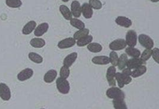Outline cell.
I'll return each mask as SVG.
<instances>
[{"label":"cell","instance_id":"obj_1","mask_svg":"<svg viewBox=\"0 0 159 109\" xmlns=\"http://www.w3.org/2000/svg\"><path fill=\"white\" fill-rule=\"evenodd\" d=\"M122 73H116L115 74V78L118 83V86L119 88H122L125 84H128L132 81V78L130 77L131 70L127 68H124Z\"/></svg>","mask_w":159,"mask_h":109},{"label":"cell","instance_id":"obj_2","mask_svg":"<svg viewBox=\"0 0 159 109\" xmlns=\"http://www.w3.org/2000/svg\"><path fill=\"white\" fill-rule=\"evenodd\" d=\"M106 95L108 98L112 99H124L125 94L119 88L116 87H112L108 89L106 91Z\"/></svg>","mask_w":159,"mask_h":109},{"label":"cell","instance_id":"obj_3","mask_svg":"<svg viewBox=\"0 0 159 109\" xmlns=\"http://www.w3.org/2000/svg\"><path fill=\"white\" fill-rule=\"evenodd\" d=\"M57 88L60 93L62 94H66L69 92L70 89V83L66 79L59 77L56 81Z\"/></svg>","mask_w":159,"mask_h":109},{"label":"cell","instance_id":"obj_4","mask_svg":"<svg viewBox=\"0 0 159 109\" xmlns=\"http://www.w3.org/2000/svg\"><path fill=\"white\" fill-rule=\"evenodd\" d=\"M137 33L134 30H130L127 31L125 36L126 44L129 47H134L137 44Z\"/></svg>","mask_w":159,"mask_h":109},{"label":"cell","instance_id":"obj_5","mask_svg":"<svg viewBox=\"0 0 159 109\" xmlns=\"http://www.w3.org/2000/svg\"><path fill=\"white\" fill-rule=\"evenodd\" d=\"M138 39H139V43L145 48L152 49L153 47V45H154L153 41L148 35H146L145 34H141L139 36Z\"/></svg>","mask_w":159,"mask_h":109},{"label":"cell","instance_id":"obj_6","mask_svg":"<svg viewBox=\"0 0 159 109\" xmlns=\"http://www.w3.org/2000/svg\"><path fill=\"white\" fill-rule=\"evenodd\" d=\"M116 72V69L114 66H111L107 68L106 72V79L109 83V85L111 86H116V80H115V74Z\"/></svg>","mask_w":159,"mask_h":109},{"label":"cell","instance_id":"obj_7","mask_svg":"<svg viewBox=\"0 0 159 109\" xmlns=\"http://www.w3.org/2000/svg\"><path fill=\"white\" fill-rule=\"evenodd\" d=\"M127 44L124 39H117L109 44V49L112 50H119L124 49Z\"/></svg>","mask_w":159,"mask_h":109},{"label":"cell","instance_id":"obj_8","mask_svg":"<svg viewBox=\"0 0 159 109\" xmlns=\"http://www.w3.org/2000/svg\"><path fill=\"white\" fill-rule=\"evenodd\" d=\"M11 97L9 87L5 83H0V97L5 101H7Z\"/></svg>","mask_w":159,"mask_h":109},{"label":"cell","instance_id":"obj_9","mask_svg":"<svg viewBox=\"0 0 159 109\" xmlns=\"http://www.w3.org/2000/svg\"><path fill=\"white\" fill-rule=\"evenodd\" d=\"M145 63V61H143L141 59H139V57H133L132 59H130L127 60L126 66L129 69H134L140 65H143Z\"/></svg>","mask_w":159,"mask_h":109},{"label":"cell","instance_id":"obj_10","mask_svg":"<svg viewBox=\"0 0 159 109\" xmlns=\"http://www.w3.org/2000/svg\"><path fill=\"white\" fill-rule=\"evenodd\" d=\"M33 74H34V71L31 68H27L20 71L18 73L17 77L19 81H24L30 78L32 76Z\"/></svg>","mask_w":159,"mask_h":109},{"label":"cell","instance_id":"obj_11","mask_svg":"<svg viewBox=\"0 0 159 109\" xmlns=\"http://www.w3.org/2000/svg\"><path fill=\"white\" fill-rule=\"evenodd\" d=\"M76 44V41L73 38H67L58 43V47L60 49H66L73 46Z\"/></svg>","mask_w":159,"mask_h":109},{"label":"cell","instance_id":"obj_12","mask_svg":"<svg viewBox=\"0 0 159 109\" xmlns=\"http://www.w3.org/2000/svg\"><path fill=\"white\" fill-rule=\"evenodd\" d=\"M71 12L72 15L78 18L81 14V8L80 2L78 1H73L71 4Z\"/></svg>","mask_w":159,"mask_h":109},{"label":"cell","instance_id":"obj_13","mask_svg":"<svg viewBox=\"0 0 159 109\" xmlns=\"http://www.w3.org/2000/svg\"><path fill=\"white\" fill-rule=\"evenodd\" d=\"M116 23L123 27L129 28L132 25V21L127 17L124 16H119L115 20Z\"/></svg>","mask_w":159,"mask_h":109},{"label":"cell","instance_id":"obj_14","mask_svg":"<svg viewBox=\"0 0 159 109\" xmlns=\"http://www.w3.org/2000/svg\"><path fill=\"white\" fill-rule=\"evenodd\" d=\"M81 12L84 18H90L92 17L93 14V10L92 7L89 6L88 3H86V2L84 3L81 7Z\"/></svg>","mask_w":159,"mask_h":109},{"label":"cell","instance_id":"obj_15","mask_svg":"<svg viewBox=\"0 0 159 109\" xmlns=\"http://www.w3.org/2000/svg\"><path fill=\"white\" fill-rule=\"evenodd\" d=\"M48 29V24L47 23H42L36 28H35L34 34L35 36L39 37L45 33Z\"/></svg>","mask_w":159,"mask_h":109},{"label":"cell","instance_id":"obj_16","mask_svg":"<svg viewBox=\"0 0 159 109\" xmlns=\"http://www.w3.org/2000/svg\"><path fill=\"white\" fill-rule=\"evenodd\" d=\"M78 54L76 52H72L68 54L63 60V65L70 67L72 65V64L75 62L77 58Z\"/></svg>","mask_w":159,"mask_h":109},{"label":"cell","instance_id":"obj_17","mask_svg":"<svg viewBox=\"0 0 159 109\" xmlns=\"http://www.w3.org/2000/svg\"><path fill=\"white\" fill-rule=\"evenodd\" d=\"M35 26H36V22L33 20L30 21L24 25V26L22 30V32L25 35L29 34L35 28Z\"/></svg>","mask_w":159,"mask_h":109},{"label":"cell","instance_id":"obj_18","mask_svg":"<svg viewBox=\"0 0 159 109\" xmlns=\"http://www.w3.org/2000/svg\"><path fill=\"white\" fill-rule=\"evenodd\" d=\"M92 62L96 65H107L109 63V58L107 56H95L92 59Z\"/></svg>","mask_w":159,"mask_h":109},{"label":"cell","instance_id":"obj_19","mask_svg":"<svg viewBox=\"0 0 159 109\" xmlns=\"http://www.w3.org/2000/svg\"><path fill=\"white\" fill-rule=\"evenodd\" d=\"M57 75V72L55 70H50L48 71L43 76V80L47 83H52L56 78Z\"/></svg>","mask_w":159,"mask_h":109},{"label":"cell","instance_id":"obj_20","mask_svg":"<svg viewBox=\"0 0 159 109\" xmlns=\"http://www.w3.org/2000/svg\"><path fill=\"white\" fill-rule=\"evenodd\" d=\"M147 71V67L144 65H140L139 67L134 68V70L131 71L130 76L133 78H137L143 75Z\"/></svg>","mask_w":159,"mask_h":109},{"label":"cell","instance_id":"obj_21","mask_svg":"<svg viewBox=\"0 0 159 109\" xmlns=\"http://www.w3.org/2000/svg\"><path fill=\"white\" fill-rule=\"evenodd\" d=\"M59 10L65 19H66V20H70L72 18V14L71 10L66 6L61 5L59 7Z\"/></svg>","mask_w":159,"mask_h":109},{"label":"cell","instance_id":"obj_22","mask_svg":"<svg viewBox=\"0 0 159 109\" xmlns=\"http://www.w3.org/2000/svg\"><path fill=\"white\" fill-rule=\"evenodd\" d=\"M93 38L91 35L88 34V35L78 39L76 44L80 47L84 46L89 44L90 42H91V41H93Z\"/></svg>","mask_w":159,"mask_h":109},{"label":"cell","instance_id":"obj_23","mask_svg":"<svg viewBox=\"0 0 159 109\" xmlns=\"http://www.w3.org/2000/svg\"><path fill=\"white\" fill-rule=\"evenodd\" d=\"M30 44L35 48H40L45 45V41L42 38H33L30 41Z\"/></svg>","mask_w":159,"mask_h":109},{"label":"cell","instance_id":"obj_24","mask_svg":"<svg viewBox=\"0 0 159 109\" xmlns=\"http://www.w3.org/2000/svg\"><path fill=\"white\" fill-rule=\"evenodd\" d=\"M87 49L90 52H94V53H97V52H99L102 50V47L99 43H97V42L91 43L90 42L89 44H88Z\"/></svg>","mask_w":159,"mask_h":109},{"label":"cell","instance_id":"obj_25","mask_svg":"<svg viewBox=\"0 0 159 109\" xmlns=\"http://www.w3.org/2000/svg\"><path fill=\"white\" fill-rule=\"evenodd\" d=\"M125 52L128 55L132 57H139L141 54L140 51L139 49L134 48V47L129 46L125 49Z\"/></svg>","mask_w":159,"mask_h":109},{"label":"cell","instance_id":"obj_26","mask_svg":"<svg viewBox=\"0 0 159 109\" xmlns=\"http://www.w3.org/2000/svg\"><path fill=\"white\" fill-rule=\"evenodd\" d=\"M127 60H128V58L126 54H122L120 56V57L119 58L118 63H117V66L119 70H122L125 68Z\"/></svg>","mask_w":159,"mask_h":109},{"label":"cell","instance_id":"obj_27","mask_svg":"<svg viewBox=\"0 0 159 109\" xmlns=\"http://www.w3.org/2000/svg\"><path fill=\"white\" fill-rule=\"evenodd\" d=\"M112 103L116 109H127V107L123 99H113Z\"/></svg>","mask_w":159,"mask_h":109},{"label":"cell","instance_id":"obj_28","mask_svg":"<svg viewBox=\"0 0 159 109\" xmlns=\"http://www.w3.org/2000/svg\"><path fill=\"white\" fill-rule=\"evenodd\" d=\"M89 29L88 28H83V29H81V30H79L78 31H76L75 33V34H73V38L76 40V39H79L86 35H88L89 34Z\"/></svg>","mask_w":159,"mask_h":109},{"label":"cell","instance_id":"obj_29","mask_svg":"<svg viewBox=\"0 0 159 109\" xmlns=\"http://www.w3.org/2000/svg\"><path fill=\"white\" fill-rule=\"evenodd\" d=\"M28 57L31 61L35 63H41L43 62L42 57L35 52H30Z\"/></svg>","mask_w":159,"mask_h":109},{"label":"cell","instance_id":"obj_30","mask_svg":"<svg viewBox=\"0 0 159 109\" xmlns=\"http://www.w3.org/2000/svg\"><path fill=\"white\" fill-rule=\"evenodd\" d=\"M70 24L73 26H74V27H75V28H78L79 30L83 29L85 26L84 23L82 21L78 20V19H77L76 18H71L70 20Z\"/></svg>","mask_w":159,"mask_h":109},{"label":"cell","instance_id":"obj_31","mask_svg":"<svg viewBox=\"0 0 159 109\" xmlns=\"http://www.w3.org/2000/svg\"><path fill=\"white\" fill-rule=\"evenodd\" d=\"M6 5L11 8L20 7L22 3L20 0H6Z\"/></svg>","mask_w":159,"mask_h":109},{"label":"cell","instance_id":"obj_32","mask_svg":"<svg viewBox=\"0 0 159 109\" xmlns=\"http://www.w3.org/2000/svg\"><path fill=\"white\" fill-rule=\"evenodd\" d=\"M109 61L111 63V64L116 67L117 66V63H118V60H119V57L117 54L114 52V50L111 51L109 54Z\"/></svg>","mask_w":159,"mask_h":109},{"label":"cell","instance_id":"obj_33","mask_svg":"<svg viewBox=\"0 0 159 109\" xmlns=\"http://www.w3.org/2000/svg\"><path fill=\"white\" fill-rule=\"evenodd\" d=\"M88 4L92 7V9L96 10L101 9L102 6V4L99 0H89Z\"/></svg>","mask_w":159,"mask_h":109},{"label":"cell","instance_id":"obj_34","mask_svg":"<svg viewBox=\"0 0 159 109\" xmlns=\"http://www.w3.org/2000/svg\"><path fill=\"white\" fill-rule=\"evenodd\" d=\"M152 50L150 48H147L145 50H143V52L141 54L140 59L143 61H147L152 56Z\"/></svg>","mask_w":159,"mask_h":109},{"label":"cell","instance_id":"obj_35","mask_svg":"<svg viewBox=\"0 0 159 109\" xmlns=\"http://www.w3.org/2000/svg\"><path fill=\"white\" fill-rule=\"evenodd\" d=\"M70 69L69 67L63 65L61 68H60V77L66 79L69 75H70Z\"/></svg>","mask_w":159,"mask_h":109},{"label":"cell","instance_id":"obj_36","mask_svg":"<svg viewBox=\"0 0 159 109\" xmlns=\"http://www.w3.org/2000/svg\"><path fill=\"white\" fill-rule=\"evenodd\" d=\"M152 55L154 60L157 63H158L159 62V50L157 47H155L152 50Z\"/></svg>","mask_w":159,"mask_h":109},{"label":"cell","instance_id":"obj_37","mask_svg":"<svg viewBox=\"0 0 159 109\" xmlns=\"http://www.w3.org/2000/svg\"><path fill=\"white\" fill-rule=\"evenodd\" d=\"M150 1L153 2H158L159 0H150Z\"/></svg>","mask_w":159,"mask_h":109},{"label":"cell","instance_id":"obj_38","mask_svg":"<svg viewBox=\"0 0 159 109\" xmlns=\"http://www.w3.org/2000/svg\"><path fill=\"white\" fill-rule=\"evenodd\" d=\"M62 1H63V2H68L69 0H61Z\"/></svg>","mask_w":159,"mask_h":109}]
</instances>
